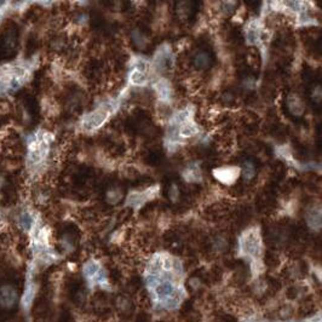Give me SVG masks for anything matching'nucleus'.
Segmentation results:
<instances>
[{
	"mask_svg": "<svg viewBox=\"0 0 322 322\" xmlns=\"http://www.w3.org/2000/svg\"><path fill=\"white\" fill-rule=\"evenodd\" d=\"M239 173L240 170L236 167H222L215 171V177L223 184H233Z\"/></svg>",
	"mask_w": 322,
	"mask_h": 322,
	"instance_id": "nucleus-1",
	"label": "nucleus"
},
{
	"mask_svg": "<svg viewBox=\"0 0 322 322\" xmlns=\"http://www.w3.org/2000/svg\"><path fill=\"white\" fill-rule=\"evenodd\" d=\"M177 127H178V137H182V138L192 137L195 136V135H198L199 132L198 125L195 124V121H192L191 119L182 122V124H179V126H177Z\"/></svg>",
	"mask_w": 322,
	"mask_h": 322,
	"instance_id": "nucleus-2",
	"label": "nucleus"
},
{
	"mask_svg": "<svg viewBox=\"0 0 322 322\" xmlns=\"http://www.w3.org/2000/svg\"><path fill=\"white\" fill-rule=\"evenodd\" d=\"M150 191V189L146 191H134L131 192L130 195L127 197V204L130 205L132 207H140L141 205H143L146 203L148 199H150L152 195H148V192Z\"/></svg>",
	"mask_w": 322,
	"mask_h": 322,
	"instance_id": "nucleus-3",
	"label": "nucleus"
},
{
	"mask_svg": "<svg viewBox=\"0 0 322 322\" xmlns=\"http://www.w3.org/2000/svg\"><path fill=\"white\" fill-rule=\"evenodd\" d=\"M262 35L261 28L257 22L249 23L247 29H246V39H247L248 44H257L260 41Z\"/></svg>",
	"mask_w": 322,
	"mask_h": 322,
	"instance_id": "nucleus-4",
	"label": "nucleus"
},
{
	"mask_svg": "<svg viewBox=\"0 0 322 322\" xmlns=\"http://www.w3.org/2000/svg\"><path fill=\"white\" fill-rule=\"evenodd\" d=\"M192 62H194L195 68L206 69L211 65L210 55L207 52H205V51H199L197 55L194 56Z\"/></svg>",
	"mask_w": 322,
	"mask_h": 322,
	"instance_id": "nucleus-5",
	"label": "nucleus"
},
{
	"mask_svg": "<svg viewBox=\"0 0 322 322\" xmlns=\"http://www.w3.org/2000/svg\"><path fill=\"white\" fill-rule=\"evenodd\" d=\"M287 105L294 115H300L304 112V104L297 96H290V98L287 101Z\"/></svg>",
	"mask_w": 322,
	"mask_h": 322,
	"instance_id": "nucleus-6",
	"label": "nucleus"
},
{
	"mask_svg": "<svg viewBox=\"0 0 322 322\" xmlns=\"http://www.w3.org/2000/svg\"><path fill=\"white\" fill-rule=\"evenodd\" d=\"M147 81H148V78H147L146 73L136 71V69H132L130 73V83L132 84V85L143 86L146 85Z\"/></svg>",
	"mask_w": 322,
	"mask_h": 322,
	"instance_id": "nucleus-7",
	"label": "nucleus"
},
{
	"mask_svg": "<svg viewBox=\"0 0 322 322\" xmlns=\"http://www.w3.org/2000/svg\"><path fill=\"white\" fill-rule=\"evenodd\" d=\"M156 91H158V95L160 96V98L164 99V101H167L171 97V87L166 80H160L156 84Z\"/></svg>",
	"mask_w": 322,
	"mask_h": 322,
	"instance_id": "nucleus-8",
	"label": "nucleus"
},
{
	"mask_svg": "<svg viewBox=\"0 0 322 322\" xmlns=\"http://www.w3.org/2000/svg\"><path fill=\"white\" fill-rule=\"evenodd\" d=\"M308 223L314 228H315V225L317 228H320V225H321V211H320V209L310 211V212L308 213Z\"/></svg>",
	"mask_w": 322,
	"mask_h": 322,
	"instance_id": "nucleus-9",
	"label": "nucleus"
},
{
	"mask_svg": "<svg viewBox=\"0 0 322 322\" xmlns=\"http://www.w3.org/2000/svg\"><path fill=\"white\" fill-rule=\"evenodd\" d=\"M184 177L189 182H197L200 178V170H199L198 166H189L186 168Z\"/></svg>",
	"mask_w": 322,
	"mask_h": 322,
	"instance_id": "nucleus-10",
	"label": "nucleus"
},
{
	"mask_svg": "<svg viewBox=\"0 0 322 322\" xmlns=\"http://www.w3.org/2000/svg\"><path fill=\"white\" fill-rule=\"evenodd\" d=\"M242 174L243 177H245V179H252L254 177L255 174V168H254V165L252 164L251 161H247L243 164V168H242Z\"/></svg>",
	"mask_w": 322,
	"mask_h": 322,
	"instance_id": "nucleus-11",
	"label": "nucleus"
},
{
	"mask_svg": "<svg viewBox=\"0 0 322 322\" xmlns=\"http://www.w3.org/2000/svg\"><path fill=\"white\" fill-rule=\"evenodd\" d=\"M107 199H108V203H110L112 205H115L118 204L120 201V199H121V191L119 190V189H110V191L108 192L107 195Z\"/></svg>",
	"mask_w": 322,
	"mask_h": 322,
	"instance_id": "nucleus-12",
	"label": "nucleus"
},
{
	"mask_svg": "<svg viewBox=\"0 0 322 322\" xmlns=\"http://www.w3.org/2000/svg\"><path fill=\"white\" fill-rule=\"evenodd\" d=\"M168 197H170V199L172 201H174V200H177V199H178V197H179V189H178V186L177 185H171V188L168 189Z\"/></svg>",
	"mask_w": 322,
	"mask_h": 322,
	"instance_id": "nucleus-13",
	"label": "nucleus"
}]
</instances>
